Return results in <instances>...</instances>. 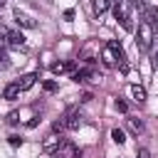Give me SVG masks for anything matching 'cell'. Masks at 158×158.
<instances>
[{
    "label": "cell",
    "mask_w": 158,
    "mask_h": 158,
    "mask_svg": "<svg viewBox=\"0 0 158 158\" xmlns=\"http://www.w3.org/2000/svg\"><path fill=\"white\" fill-rule=\"evenodd\" d=\"M153 32H156V30H153L151 25H146V22L138 25V32H136V44H138V49H143V52L151 49V44H153V40H156Z\"/></svg>",
    "instance_id": "cell-1"
},
{
    "label": "cell",
    "mask_w": 158,
    "mask_h": 158,
    "mask_svg": "<svg viewBox=\"0 0 158 158\" xmlns=\"http://www.w3.org/2000/svg\"><path fill=\"white\" fill-rule=\"evenodd\" d=\"M81 153L74 148V143L72 141H67V138H62V143H59V148L54 151V158H79Z\"/></svg>",
    "instance_id": "cell-2"
},
{
    "label": "cell",
    "mask_w": 158,
    "mask_h": 158,
    "mask_svg": "<svg viewBox=\"0 0 158 158\" xmlns=\"http://www.w3.org/2000/svg\"><path fill=\"white\" fill-rule=\"evenodd\" d=\"M143 22L156 30V27H158V7H146V10H143Z\"/></svg>",
    "instance_id": "cell-3"
},
{
    "label": "cell",
    "mask_w": 158,
    "mask_h": 158,
    "mask_svg": "<svg viewBox=\"0 0 158 158\" xmlns=\"http://www.w3.org/2000/svg\"><path fill=\"white\" fill-rule=\"evenodd\" d=\"M59 143H62V138H57V133H52V136H47L42 151H44V153H54V151L59 148Z\"/></svg>",
    "instance_id": "cell-4"
},
{
    "label": "cell",
    "mask_w": 158,
    "mask_h": 158,
    "mask_svg": "<svg viewBox=\"0 0 158 158\" xmlns=\"http://www.w3.org/2000/svg\"><path fill=\"white\" fill-rule=\"evenodd\" d=\"M5 44H10V47H22L25 44V37L20 35V32H7V40H5Z\"/></svg>",
    "instance_id": "cell-5"
},
{
    "label": "cell",
    "mask_w": 158,
    "mask_h": 158,
    "mask_svg": "<svg viewBox=\"0 0 158 158\" xmlns=\"http://www.w3.org/2000/svg\"><path fill=\"white\" fill-rule=\"evenodd\" d=\"M15 20H17V25H22V27H35V25H37L30 15H25V12H20V10L15 12Z\"/></svg>",
    "instance_id": "cell-6"
},
{
    "label": "cell",
    "mask_w": 158,
    "mask_h": 158,
    "mask_svg": "<svg viewBox=\"0 0 158 158\" xmlns=\"http://www.w3.org/2000/svg\"><path fill=\"white\" fill-rule=\"evenodd\" d=\"M35 81H37V74H25V77L17 81V86H20V91H25V89L35 86Z\"/></svg>",
    "instance_id": "cell-7"
},
{
    "label": "cell",
    "mask_w": 158,
    "mask_h": 158,
    "mask_svg": "<svg viewBox=\"0 0 158 158\" xmlns=\"http://www.w3.org/2000/svg\"><path fill=\"white\" fill-rule=\"evenodd\" d=\"M131 96H133V101L143 104V101H146V89L138 86V84H133V86H131Z\"/></svg>",
    "instance_id": "cell-8"
},
{
    "label": "cell",
    "mask_w": 158,
    "mask_h": 158,
    "mask_svg": "<svg viewBox=\"0 0 158 158\" xmlns=\"http://www.w3.org/2000/svg\"><path fill=\"white\" fill-rule=\"evenodd\" d=\"M111 2H114V0H94L91 5H94V12H96V15H101V12H106V10H109V5H111Z\"/></svg>",
    "instance_id": "cell-9"
},
{
    "label": "cell",
    "mask_w": 158,
    "mask_h": 158,
    "mask_svg": "<svg viewBox=\"0 0 158 158\" xmlns=\"http://www.w3.org/2000/svg\"><path fill=\"white\" fill-rule=\"evenodd\" d=\"M17 94H20V86H17V81H15V84H7V86H5V91H2V96H5V99H15Z\"/></svg>",
    "instance_id": "cell-10"
},
{
    "label": "cell",
    "mask_w": 158,
    "mask_h": 158,
    "mask_svg": "<svg viewBox=\"0 0 158 158\" xmlns=\"http://www.w3.org/2000/svg\"><path fill=\"white\" fill-rule=\"evenodd\" d=\"M72 69V64H67V62H57V64H52V72L54 74H64V72H69Z\"/></svg>",
    "instance_id": "cell-11"
},
{
    "label": "cell",
    "mask_w": 158,
    "mask_h": 158,
    "mask_svg": "<svg viewBox=\"0 0 158 158\" xmlns=\"http://www.w3.org/2000/svg\"><path fill=\"white\" fill-rule=\"evenodd\" d=\"M111 138H114V141H116V143H118V146H121V143H123V141H126V133H123V131H121V128H114V131H111Z\"/></svg>",
    "instance_id": "cell-12"
},
{
    "label": "cell",
    "mask_w": 158,
    "mask_h": 158,
    "mask_svg": "<svg viewBox=\"0 0 158 158\" xmlns=\"http://www.w3.org/2000/svg\"><path fill=\"white\" fill-rule=\"evenodd\" d=\"M128 126H131V131H133V133H141V131H143V123H141V121H136V118H128Z\"/></svg>",
    "instance_id": "cell-13"
},
{
    "label": "cell",
    "mask_w": 158,
    "mask_h": 158,
    "mask_svg": "<svg viewBox=\"0 0 158 158\" xmlns=\"http://www.w3.org/2000/svg\"><path fill=\"white\" fill-rule=\"evenodd\" d=\"M72 79H74V81H84V79H86V72H74Z\"/></svg>",
    "instance_id": "cell-14"
},
{
    "label": "cell",
    "mask_w": 158,
    "mask_h": 158,
    "mask_svg": "<svg viewBox=\"0 0 158 158\" xmlns=\"http://www.w3.org/2000/svg\"><path fill=\"white\" fill-rule=\"evenodd\" d=\"M7 121H10V123H17V121H20V118H17V111H12V114H7Z\"/></svg>",
    "instance_id": "cell-15"
},
{
    "label": "cell",
    "mask_w": 158,
    "mask_h": 158,
    "mask_svg": "<svg viewBox=\"0 0 158 158\" xmlns=\"http://www.w3.org/2000/svg\"><path fill=\"white\" fill-rule=\"evenodd\" d=\"M10 143H12V146H20L22 138H20V136H10Z\"/></svg>",
    "instance_id": "cell-16"
},
{
    "label": "cell",
    "mask_w": 158,
    "mask_h": 158,
    "mask_svg": "<svg viewBox=\"0 0 158 158\" xmlns=\"http://www.w3.org/2000/svg\"><path fill=\"white\" fill-rule=\"evenodd\" d=\"M138 158H151V153H148L146 148H141V151H138Z\"/></svg>",
    "instance_id": "cell-17"
},
{
    "label": "cell",
    "mask_w": 158,
    "mask_h": 158,
    "mask_svg": "<svg viewBox=\"0 0 158 158\" xmlns=\"http://www.w3.org/2000/svg\"><path fill=\"white\" fill-rule=\"evenodd\" d=\"M156 64H158V54H156Z\"/></svg>",
    "instance_id": "cell-18"
}]
</instances>
